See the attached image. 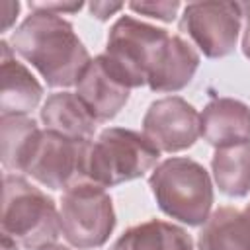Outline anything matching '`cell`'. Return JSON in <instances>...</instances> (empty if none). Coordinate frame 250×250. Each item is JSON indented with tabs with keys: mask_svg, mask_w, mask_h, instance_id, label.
<instances>
[{
	"mask_svg": "<svg viewBox=\"0 0 250 250\" xmlns=\"http://www.w3.org/2000/svg\"><path fill=\"white\" fill-rule=\"evenodd\" d=\"M90 141H74L53 131L41 129L23 174L49 189H68L78 182H86L84 164Z\"/></svg>",
	"mask_w": 250,
	"mask_h": 250,
	"instance_id": "obj_8",
	"label": "cell"
},
{
	"mask_svg": "<svg viewBox=\"0 0 250 250\" xmlns=\"http://www.w3.org/2000/svg\"><path fill=\"white\" fill-rule=\"evenodd\" d=\"M41 129L27 115L0 117V156L6 172H23Z\"/></svg>",
	"mask_w": 250,
	"mask_h": 250,
	"instance_id": "obj_18",
	"label": "cell"
},
{
	"mask_svg": "<svg viewBox=\"0 0 250 250\" xmlns=\"http://www.w3.org/2000/svg\"><path fill=\"white\" fill-rule=\"evenodd\" d=\"M199 250H250V215L234 207H219L201 225Z\"/></svg>",
	"mask_w": 250,
	"mask_h": 250,
	"instance_id": "obj_15",
	"label": "cell"
},
{
	"mask_svg": "<svg viewBox=\"0 0 250 250\" xmlns=\"http://www.w3.org/2000/svg\"><path fill=\"white\" fill-rule=\"evenodd\" d=\"M18 248H20V244L16 240H12L10 236L2 234V250H18Z\"/></svg>",
	"mask_w": 250,
	"mask_h": 250,
	"instance_id": "obj_24",
	"label": "cell"
},
{
	"mask_svg": "<svg viewBox=\"0 0 250 250\" xmlns=\"http://www.w3.org/2000/svg\"><path fill=\"white\" fill-rule=\"evenodd\" d=\"M10 45L51 88L76 86L92 61L72 23L51 12H31L14 29Z\"/></svg>",
	"mask_w": 250,
	"mask_h": 250,
	"instance_id": "obj_1",
	"label": "cell"
},
{
	"mask_svg": "<svg viewBox=\"0 0 250 250\" xmlns=\"http://www.w3.org/2000/svg\"><path fill=\"white\" fill-rule=\"evenodd\" d=\"M242 18H246V25L242 31V53L246 59H250V2H240Z\"/></svg>",
	"mask_w": 250,
	"mask_h": 250,
	"instance_id": "obj_22",
	"label": "cell"
},
{
	"mask_svg": "<svg viewBox=\"0 0 250 250\" xmlns=\"http://www.w3.org/2000/svg\"><path fill=\"white\" fill-rule=\"evenodd\" d=\"M242 25L240 2H191L180 18V31L207 59H223L236 47Z\"/></svg>",
	"mask_w": 250,
	"mask_h": 250,
	"instance_id": "obj_7",
	"label": "cell"
},
{
	"mask_svg": "<svg viewBox=\"0 0 250 250\" xmlns=\"http://www.w3.org/2000/svg\"><path fill=\"white\" fill-rule=\"evenodd\" d=\"M211 172L221 193L244 197L250 193V141L219 146L211 158Z\"/></svg>",
	"mask_w": 250,
	"mask_h": 250,
	"instance_id": "obj_17",
	"label": "cell"
},
{
	"mask_svg": "<svg viewBox=\"0 0 250 250\" xmlns=\"http://www.w3.org/2000/svg\"><path fill=\"white\" fill-rule=\"evenodd\" d=\"M59 213L62 236L78 250L104 246L115 229L113 201L104 188L92 182H78L64 189Z\"/></svg>",
	"mask_w": 250,
	"mask_h": 250,
	"instance_id": "obj_6",
	"label": "cell"
},
{
	"mask_svg": "<svg viewBox=\"0 0 250 250\" xmlns=\"http://www.w3.org/2000/svg\"><path fill=\"white\" fill-rule=\"evenodd\" d=\"M0 229L25 250H39L62 234L55 201L20 174L10 172L4 174Z\"/></svg>",
	"mask_w": 250,
	"mask_h": 250,
	"instance_id": "obj_3",
	"label": "cell"
},
{
	"mask_svg": "<svg viewBox=\"0 0 250 250\" xmlns=\"http://www.w3.org/2000/svg\"><path fill=\"white\" fill-rule=\"evenodd\" d=\"M127 8L133 10L135 14H143V16L170 23L180 10V2L178 0H172V2H129Z\"/></svg>",
	"mask_w": 250,
	"mask_h": 250,
	"instance_id": "obj_19",
	"label": "cell"
},
{
	"mask_svg": "<svg viewBox=\"0 0 250 250\" xmlns=\"http://www.w3.org/2000/svg\"><path fill=\"white\" fill-rule=\"evenodd\" d=\"M109 250H193V240L182 227L150 219L129 227Z\"/></svg>",
	"mask_w": 250,
	"mask_h": 250,
	"instance_id": "obj_16",
	"label": "cell"
},
{
	"mask_svg": "<svg viewBox=\"0 0 250 250\" xmlns=\"http://www.w3.org/2000/svg\"><path fill=\"white\" fill-rule=\"evenodd\" d=\"M199 66V53L180 35H170L154 68L146 78V86L158 94H174L184 90Z\"/></svg>",
	"mask_w": 250,
	"mask_h": 250,
	"instance_id": "obj_13",
	"label": "cell"
},
{
	"mask_svg": "<svg viewBox=\"0 0 250 250\" xmlns=\"http://www.w3.org/2000/svg\"><path fill=\"white\" fill-rule=\"evenodd\" d=\"M143 133L160 152H180L199 139L201 117L184 98L166 96L148 105L143 117Z\"/></svg>",
	"mask_w": 250,
	"mask_h": 250,
	"instance_id": "obj_9",
	"label": "cell"
},
{
	"mask_svg": "<svg viewBox=\"0 0 250 250\" xmlns=\"http://www.w3.org/2000/svg\"><path fill=\"white\" fill-rule=\"evenodd\" d=\"M148 188L158 209L188 227H199L211 215L213 182L209 172L191 158L172 156L160 162L148 178Z\"/></svg>",
	"mask_w": 250,
	"mask_h": 250,
	"instance_id": "obj_2",
	"label": "cell"
},
{
	"mask_svg": "<svg viewBox=\"0 0 250 250\" xmlns=\"http://www.w3.org/2000/svg\"><path fill=\"white\" fill-rule=\"evenodd\" d=\"M2 10H4V21H2V31H8L12 21L18 18V12H20V2H2Z\"/></svg>",
	"mask_w": 250,
	"mask_h": 250,
	"instance_id": "obj_23",
	"label": "cell"
},
{
	"mask_svg": "<svg viewBox=\"0 0 250 250\" xmlns=\"http://www.w3.org/2000/svg\"><path fill=\"white\" fill-rule=\"evenodd\" d=\"M125 4L123 2H90L88 4V10L92 14V18L100 20V21H105L109 20L115 12H119Z\"/></svg>",
	"mask_w": 250,
	"mask_h": 250,
	"instance_id": "obj_21",
	"label": "cell"
},
{
	"mask_svg": "<svg viewBox=\"0 0 250 250\" xmlns=\"http://www.w3.org/2000/svg\"><path fill=\"white\" fill-rule=\"evenodd\" d=\"M244 211H246V213H248V215H250V203H248V205H246V207H244Z\"/></svg>",
	"mask_w": 250,
	"mask_h": 250,
	"instance_id": "obj_26",
	"label": "cell"
},
{
	"mask_svg": "<svg viewBox=\"0 0 250 250\" xmlns=\"http://www.w3.org/2000/svg\"><path fill=\"white\" fill-rule=\"evenodd\" d=\"M170 33L162 27L141 21L133 16H121L107 33V45L102 53L115 76L131 90L146 86Z\"/></svg>",
	"mask_w": 250,
	"mask_h": 250,
	"instance_id": "obj_5",
	"label": "cell"
},
{
	"mask_svg": "<svg viewBox=\"0 0 250 250\" xmlns=\"http://www.w3.org/2000/svg\"><path fill=\"white\" fill-rule=\"evenodd\" d=\"M39 117L47 131L74 141H92L98 125L82 100L72 92L51 94L45 100Z\"/></svg>",
	"mask_w": 250,
	"mask_h": 250,
	"instance_id": "obj_14",
	"label": "cell"
},
{
	"mask_svg": "<svg viewBox=\"0 0 250 250\" xmlns=\"http://www.w3.org/2000/svg\"><path fill=\"white\" fill-rule=\"evenodd\" d=\"M76 96L98 123L113 119L129 102V88L115 76L104 55L90 61L76 84Z\"/></svg>",
	"mask_w": 250,
	"mask_h": 250,
	"instance_id": "obj_10",
	"label": "cell"
},
{
	"mask_svg": "<svg viewBox=\"0 0 250 250\" xmlns=\"http://www.w3.org/2000/svg\"><path fill=\"white\" fill-rule=\"evenodd\" d=\"M160 150L145 133L107 127L96 141H90L84 164V178L100 188H113L123 182L143 178L156 166Z\"/></svg>",
	"mask_w": 250,
	"mask_h": 250,
	"instance_id": "obj_4",
	"label": "cell"
},
{
	"mask_svg": "<svg viewBox=\"0 0 250 250\" xmlns=\"http://www.w3.org/2000/svg\"><path fill=\"white\" fill-rule=\"evenodd\" d=\"M201 117V135L215 148L250 141V107L234 98H213Z\"/></svg>",
	"mask_w": 250,
	"mask_h": 250,
	"instance_id": "obj_12",
	"label": "cell"
},
{
	"mask_svg": "<svg viewBox=\"0 0 250 250\" xmlns=\"http://www.w3.org/2000/svg\"><path fill=\"white\" fill-rule=\"evenodd\" d=\"M39 250H70V248L64 246V244H59V242H53V244H47V246H43Z\"/></svg>",
	"mask_w": 250,
	"mask_h": 250,
	"instance_id": "obj_25",
	"label": "cell"
},
{
	"mask_svg": "<svg viewBox=\"0 0 250 250\" xmlns=\"http://www.w3.org/2000/svg\"><path fill=\"white\" fill-rule=\"evenodd\" d=\"M27 6H29L31 12L39 10V12H51V14L62 16V14L80 12L84 4H82V2H29Z\"/></svg>",
	"mask_w": 250,
	"mask_h": 250,
	"instance_id": "obj_20",
	"label": "cell"
},
{
	"mask_svg": "<svg viewBox=\"0 0 250 250\" xmlns=\"http://www.w3.org/2000/svg\"><path fill=\"white\" fill-rule=\"evenodd\" d=\"M0 117L27 115L41 102L43 86L23 62L16 61L6 39L0 41Z\"/></svg>",
	"mask_w": 250,
	"mask_h": 250,
	"instance_id": "obj_11",
	"label": "cell"
}]
</instances>
